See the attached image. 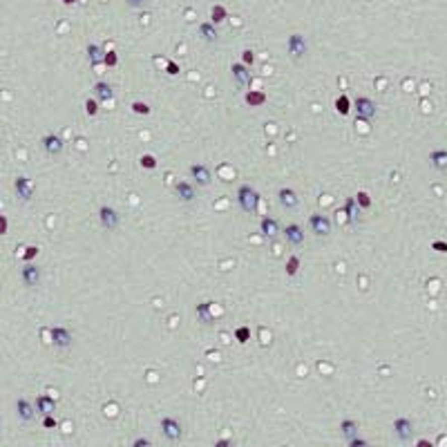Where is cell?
I'll return each mask as SVG.
<instances>
[{
	"label": "cell",
	"mask_w": 447,
	"mask_h": 447,
	"mask_svg": "<svg viewBox=\"0 0 447 447\" xmlns=\"http://www.w3.org/2000/svg\"><path fill=\"white\" fill-rule=\"evenodd\" d=\"M226 16H228L226 7H221V5H215V7H212V12H210V23H212V25H219V23H224V20H226Z\"/></svg>",
	"instance_id": "obj_27"
},
{
	"label": "cell",
	"mask_w": 447,
	"mask_h": 447,
	"mask_svg": "<svg viewBox=\"0 0 447 447\" xmlns=\"http://www.w3.org/2000/svg\"><path fill=\"white\" fill-rule=\"evenodd\" d=\"M161 431H163V436L168 440H173V443H177V440H181V436H184V429H181L179 420L177 418H170V416H163L159 423Z\"/></svg>",
	"instance_id": "obj_3"
},
{
	"label": "cell",
	"mask_w": 447,
	"mask_h": 447,
	"mask_svg": "<svg viewBox=\"0 0 447 447\" xmlns=\"http://www.w3.org/2000/svg\"><path fill=\"white\" fill-rule=\"evenodd\" d=\"M231 72H233V79L237 81V85H248L251 83V72H248V65H244V63H233V67H231Z\"/></svg>",
	"instance_id": "obj_16"
},
{
	"label": "cell",
	"mask_w": 447,
	"mask_h": 447,
	"mask_svg": "<svg viewBox=\"0 0 447 447\" xmlns=\"http://www.w3.org/2000/svg\"><path fill=\"white\" fill-rule=\"evenodd\" d=\"M61 3H65V5H74L76 0H61Z\"/></svg>",
	"instance_id": "obj_45"
},
{
	"label": "cell",
	"mask_w": 447,
	"mask_h": 447,
	"mask_svg": "<svg viewBox=\"0 0 447 447\" xmlns=\"http://www.w3.org/2000/svg\"><path fill=\"white\" fill-rule=\"evenodd\" d=\"M98 221H101V226L105 231H114L121 224V217H119V212L112 206H101L98 208Z\"/></svg>",
	"instance_id": "obj_4"
},
{
	"label": "cell",
	"mask_w": 447,
	"mask_h": 447,
	"mask_svg": "<svg viewBox=\"0 0 447 447\" xmlns=\"http://www.w3.org/2000/svg\"><path fill=\"white\" fill-rule=\"evenodd\" d=\"M235 338H237V342L246 345V342L251 340V329H248V326H237V329H235Z\"/></svg>",
	"instance_id": "obj_30"
},
{
	"label": "cell",
	"mask_w": 447,
	"mask_h": 447,
	"mask_svg": "<svg viewBox=\"0 0 447 447\" xmlns=\"http://www.w3.org/2000/svg\"><path fill=\"white\" fill-rule=\"evenodd\" d=\"M284 237H287V242L291 244V246H302L304 244L302 226H298V224H289V226L284 228Z\"/></svg>",
	"instance_id": "obj_12"
},
{
	"label": "cell",
	"mask_w": 447,
	"mask_h": 447,
	"mask_svg": "<svg viewBox=\"0 0 447 447\" xmlns=\"http://www.w3.org/2000/svg\"><path fill=\"white\" fill-rule=\"evenodd\" d=\"M20 277H23L25 287H38L40 284V268L36 266V264H27V266L20 271Z\"/></svg>",
	"instance_id": "obj_11"
},
{
	"label": "cell",
	"mask_w": 447,
	"mask_h": 447,
	"mask_svg": "<svg viewBox=\"0 0 447 447\" xmlns=\"http://www.w3.org/2000/svg\"><path fill=\"white\" fill-rule=\"evenodd\" d=\"M429 163H431V168L445 173L447 170V150H434V152H429Z\"/></svg>",
	"instance_id": "obj_19"
},
{
	"label": "cell",
	"mask_w": 447,
	"mask_h": 447,
	"mask_svg": "<svg viewBox=\"0 0 447 447\" xmlns=\"http://www.w3.org/2000/svg\"><path fill=\"white\" fill-rule=\"evenodd\" d=\"M345 212H347V219H349L351 224L360 221V206H358L356 197H349V199L345 201Z\"/></svg>",
	"instance_id": "obj_20"
},
{
	"label": "cell",
	"mask_w": 447,
	"mask_h": 447,
	"mask_svg": "<svg viewBox=\"0 0 447 447\" xmlns=\"http://www.w3.org/2000/svg\"><path fill=\"white\" fill-rule=\"evenodd\" d=\"M394 434L398 436V440L407 443L414 436V423L409 418H405V416H398V418L394 420Z\"/></svg>",
	"instance_id": "obj_5"
},
{
	"label": "cell",
	"mask_w": 447,
	"mask_h": 447,
	"mask_svg": "<svg viewBox=\"0 0 447 447\" xmlns=\"http://www.w3.org/2000/svg\"><path fill=\"white\" fill-rule=\"evenodd\" d=\"M259 231H262V235L266 237V240H273V237L280 233V226H277V221H275L273 217H262Z\"/></svg>",
	"instance_id": "obj_18"
},
{
	"label": "cell",
	"mask_w": 447,
	"mask_h": 447,
	"mask_svg": "<svg viewBox=\"0 0 447 447\" xmlns=\"http://www.w3.org/2000/svg\"><path fill=\"white\" fill-rule=\"evenodd\" d=\"M298 268H300V259H298V255H291L289 257V262H287V273L293 277L295 273H298Z\"/></svg>",
	"instance_id": "obj_32"
},
{
	"label": "cell",
	"mask_w": 447,
	"mask_h": 447,
	"mask_svg": "<svg viewBox=\"0 0 447 447\" xmlns=\"http://www.w3.org/2000/svg\"><path fill=\"white\" fill-rule=\"evenodd\" d=\"M126 3H128V7H132V9H141V7H145L148 0H126Z\"/></svg>",
	"instance_id": "obj_37"
},
{
	"label": "cell",
	"mask_w": 447,
	"mask_h": 447,
	"mask_svg": "<svg viewBox=\"0 0 447 447\" xmlns=\"http://www.w3.org/2000/svg\"><path fill=\"white\" fill-rule=\"evenodd\" d=\"M431 248L438 251V253H447V244L445 242H434V244H431Z\"/></svg>",
	"instance_id": "obj_40"
},
{
	"label": "cell",
	"mask_w": 447,
	"mask_h": 447,
	"mask_svg": "<svg viewBox=\"0 0 447 447\" xmlns=\"http://www.w3.org/2000/svg\"><path fill=\"white\" fill-rule=\"evenodd\" d=\"M356 201H358V206H360V208H371V197H369L367 192H358Z\"/></svg>",
	"instance_id": "obj_34"
},
{
	"label": "cell",
	"mask_w": 447,
	"mask_h": 447,
	"mask_svg": "<svg viewBox=\"0 0 447 447\" xmlns=\"http://www.w3.org/2000/svg\"><path fill=\"white\" fill-rule=\"evenodd\" d=\"M85 112L90 114V117H94V114L98 112V101H96V98H87V101H85Z\"/></svg>",
	"instance_id": "obj_35"
},
{
	"label": "cell",
	"mask_w": 447,
	"mask_h": 447,
	"mask_svg": "<svg viewBox=\"0 0 447 447\" xmlns=\"http://www.w3.org/2000/svg\"><path fill=\"white\" fill-rule=\"evenodd\" d=\"M242 63H246V65L253 63V51H251V49H246V51L242 54Z\"/></svg>",
	"instance_id": "obj_41"
},
{
	"label": "cell",
	"mask_w": 447,
	"mask_h": 447,
	"mask_svg": "<svg viewBox=\"0 0 447 447\" xmlns=\"http://www.w3.org/2000/svg\"><path fill=\"white\" fill-rule=\"evenodd\" d=\"M103 63H105L107 67H114L119 63V54L117 51H105V54H103Z\"/></svg>",
	"instance_id": "obj_33"
},
{
	"label": "cell",
	"mask_w": 447,
	"mask_h": 447,
	"mask_svg": "<svg viewBox=\"0 0 447 447\" xmlns=\"http://www.w3.org/2000/svg\"><path fill=\"white\" fill-rule=\"evenodd\" d=\"M36 255H38V248H36V246H29L27 253H25V259H32V257H36Z\"/></svg>",
	"instance_id": "obj_43"
},
{
	"label": "cell",
	"mask_w": 447,
	"mask_h": 447,
	"mask_svg": "<svg viewBox=\"0 0 447 447\" xmlns=\"http://www.w3.org/2000/svg\"><path fill=\"white\" fill-rule=\"evenodd\" d=\"M195 315H197V320L199 322H204V324H210L212 320V313H210V304L208 302H201V304H197L195 306Z\"/></svg>",
	"instance_id": "obj_23"
},
{
	"label": "cell",
	"mask_w": 447,
	"mask_h": 447,
	"mask_svg": "<svg viewBox=\"0 0 447 447\" xmlns=\"http://www.w3.org/2000/svg\"><path fill=\"white\" fill-rule=\"evenodd\" d=\"M353 110H356V114H358L360 121H371V119L376 117V112H378V105H376V101H371V98L358 96L356 101H353Z\"/></svg>",
	"instance_id": "obj_2"
},
{
	"label": "cell",
	"mask_w": 447,
	"mask_h": 447,
	"mask_svg": "<svg viewBox=\"0 0 447 447\" xmlns=\"http://www.w3.org/2000/svg\"><path fill=\"white\" fill-rule=\"evenodd\" d=\"M175 192L181 201H192L195 199V186L190 181H177L175 184Z\"/></svg>",
	"instance_id": "obj_17"
},
{
	"label": "cell",
	"mask_w": 447,
	"mask_h": 447,
	"mask_svg": "<svg viewBox=\"0 0 447 447\" xmlns=\"http://www.w3.org/2000/svg\"><path fill=\"white\" fill-rule=\"evenodd\" d=\"M34 407H36V412L43 414V416H45V414H51V412L56 409V400L49 398V396H38V398H36V405H34Z\"/></svg>",
	"instance_id": "obj_21"
},
{
	"label": "cell",
	"mask_w": 447,
	"mask_h": 447,
	"mask_svg": "<svg viewBox=\"0 0 447 447\" xmlns=\"http://www.w3.org/2000/svg\"><path fill=\"white\" fill-rule=\"evenodd\" d=\"M336 110L340 112V114H349V110H351V101H349V96H338V101H336Z\"/></svg>",
	"instance_id": "obj_29"
},
{
	"label": "cell",
	"mask_w": 447,
	"mask_h": 447,
	"mask_svg": "<svg viewBox=\"0 0 447 447\" xmlns=\"http://www.w3.org/2000/svg\"><path fill=\"white\" fill-rule=\"evenodd\" d=\"M190 177L195 179L197 186H208V184L212 181L210 168H208V165H204V163H192V165H190Z\"/></svg>",
	"instance_id": "obj_9"
},
{
	"label": "cell",
	"mask_w": 447,
	"mask_h": 447,
	"mask_svg": "<svg viewBox=\"0 0 447 447\" xmlns=\"http://www.w3.org/2000/svg\"><path fill=\"white\" fill-rule=\"evenodd\" d=\"M165 72H168L170 76H177V74H179V65H177V63H173V61H170V63H168V67H165Z\"/></svg>",
	"instance_id": "obj_38"
},
{
	"label": "cell",
	"mask_w": 447,
	"mask_h": 447,
	"mask_svg": "<svg viewBox=\"0 0 447 447\" xmlns=\"http://www.w3.org/2000/svg\"><path fill=\"white\" fill-rule=\"evenodd\" d=\"M309 224L318 237H326L331 233V219L326 215H318V212H315V215L309 217Z\"/></svg>",
	"instance_id": "obj_8"
},
{
	"label": "cell",
	"mask_w": 447,
	"mask_h": 447,
	"mask_svg": "<svg viewBox=\"0 0 447 447\" xmlns=\"http://www.w3.org/2000/svg\"><path fill=\"white\" fill-rule=\"evenodd\" d=\"M16 412H18V418L23 420V423H29L36 414V407L29 403L27 398H18L16 400Z\"/></svg>",
	"instance_id": "obj_14"
},
{
	"label": "cell",
	"mask_w": 447,
	"mask_h": 447,
	"mask_svg": "<svg viewBox=\"0 0 447 447\" xmlns=\"http://www.w3.org/2000/svg\"><path fill=\"white\" fill-rule=\"evenodd\" d=\"M139 165L145 170H152V168H157V159H154L152 154H143V157L139 159Z\"/></svg>",
	"instance_id": "obj_31"
},
{
	"label": "cell",
	"mask_w": 447,
	"mask_h": 447,
	"mask_svg": "<svg viewBox=\"0 0 447 447\" xmlns=\"http://www.w3.org/2000/svg\"><path fill=\"white\" fill-rule=\"evenodd\" d=\"M43 425H45V427H49V429L56 427V420L51 418V414H45V416H43Z\"/></svg>",
	"instance_id": "obj_39"
},
{
	"label": "cell",
	"mask_w": 447,
	"mask_h": 447,
	"mask_svg": "<svg viewBox=\"0 0 447 447\" xmlns=\"http://www.w3.org/2000/svg\"><path fill=\"white\" fill-rule=\"evenodd\" d=\"M237 204H240V208L244 212H251L253 215V212L257 210V204H259L257 190L248 184H242L240 188H237Z\"/></svg>",
	"instance_id": "obj_1"
},
{
	"label": "cell",
	"mask_w": 447,
	"mask_h": 447,
	"mask_svg": "<svg viewBox=\"0 0 447 447\" xmlns=\"http://www.w3.org/2000/svg\"><path fill=\"white\" fill-rule=\"evenodd\" d=\"M277 199H280V204H282L284 208H289V210L300 204V197H298V192H295L293 188H280Z\"/></svg>",
	"instance_id": "obj_15"
},
{
	"label": "cell",
	"mask_w": 447,
	"mask_h": 447,
	"mask_svg": "<svg viewBox=\"0 0 447 447\" xmlns=\"http://www.w3.org/2000/svg\"><path fill=\"white\" fill-rule=\"evenodd\" d=\"M14 192L18 195L20 201H29L34 197V184L32 179H27V177H16V181H14Z\"/></svg>",
	"instance_id": "obj_6"
},
{
	"label": "cell",
	"mask_w": 447,
	"mask_h": 447,
	"mask_svg": "<svg viewBox=\"0 0 447 447\" xmlns=\"http://www.w3.org/2000/svg\"><path fill=\"white\" fill-rule=\"evenodd\" d=\"M94 94H96L98 101L103 103V101H110V98L114 96V92H112V87L107 85L105 81H98L96 85H94Z\"/></svg>",
	"instance_id": "obj_24"
},
{
	"label": "cell",
	"mask_w": 447,
	"mask_h": 447,
	"mask_svg": "<svg viewBox=\"0 0 447 447\" xmlns=\"http://www.w3.org/2000/svg\"><path fill=\"white\" fill-rule=\"evenodd\" d=\"M340 429H342V436L349 440V438H353V436H356L358 423H356V420H351V418H345V420L340 423Z\"/></svg>",
	"instance_id": "obj_26"
},
{
	"label": "cell",
	"mask_w": 447,
	"mask_h": 447,
	"mask_svg": "<svg viewBox=\"0 0 447 447\" xmlns=\"http://www.w3.org/2000/svg\"><path fill=\"white\" fill-rule=\"evenodd\" d=\"M85 54H87V59H90L92 65H101V63H103V51H101V47H98V45L90 43V45L85 47Z\"/></svg>",
	"instance_id": "obj_25"
},
{
	"label": "cell",
	"mask_w": 447,
	"mask_h": 447,
	"mask_svg": "<svg viewBox=\"0 0 447 447\" xmlns=\"http://www.w3.org/2000/svg\"><path fill=\"white\" fill-rule=\"evenodd\" d=\"M244 98H246V103H248V105H251V107L262 105V103L266 101V96H264L262 92H246V96H244Z\"/></svg>",
	"instance_id": "obj_28"
},
{
	"label": "cell",
	"mask_w": 447,
	"mask_h": 447,
	"mask_svg": "<svg viewBox=\"0 0 447 447\" xmlns=\"http://www.w3.org/2000/svg\"><path fill=\"white\" fill-rule=\"evenodd\" d=\"M43 148L47 154H61L65 148V141L59 134H47V137H43Z\"/></svg>",
	"instance_id": "obj_13"
},
{
	"label": "cell",
	"mask_w": 447,
	"mask_h": 447,
	"mask_svg": "<svg viewBox=\"0 0 447 447\" xmlns=\"http://www.w3.org/2000/svg\"><path fill=\"white\" fill-rule=\"evenodd\" d=\"M132 110H134V114H143V117H148V114H150V107L145 105V103H141V101L132 103Z\"/></svg>",
	"instance_id": "obj_36"
},
{
	"label": "cell",
	"mask_w": 447,
	"mask_h": 447,
	"mask_svg": "<svg viewBox=\"0 0 447 447\" xmlns=\"http://www.w3.org/2000/svg\"><path fill=\"white\" fill-rule=\"evenodd\" d=\"M287 49L293 59H302L306 54V38L302 34H291L287 40Z\"/></svg>",
	"instance_id": "obj_7"
},
{
	"label": "cell",
	"mask_w": 447,
	"mask_h": 447,
	"mask_svg": "<svg viewBox=\"0 0 447 447\" xmlns=\"http://www.w3.org/2000/svg\"><path fill=\"white\" fill-rule=\"evenodd\" d=\"M7 226H9V224H7V217L0 215V235H5V233H7Z\"/></svg>",
	"instance_id": "obj_42"
},
{
	"label": "cell",
	"mask_w": 447,
	"mask_h": 447,
	"mask_svg": "<svg viewBox=\"0 0 447 447\" xmlns=\"http://www.w3.org/2000/svg\"><path fill=\"white\" fill-rule=\"evenodd\" d=\"M148 443H150V440H145V438H139V440H137V443H134V445H148Z\"/></svg>",
	"instance_id": "obj_44"
},
{
	"label": "cell",
	"mask_w": 447,
	"mask_h": 447,
	"mask_svg": "<svg viewBox=\"0 0 447 447\" xmlns=\"http://www.w3.org/2000/svg\"><path fill=\"white\" fill-rule=\"evenodd\" d=\"M199 36L206 40V43H217V38H219V34H217V29H215L212 23H201L199 25Z\"/></svg>",
	"instance_id": "obj_22"
},
{
	"label": "cell",
	"mask_w": 447,
	"mask_h": 447,
	"mask_svg": "<svg viewBox=\"0 0 447 447\" xmlns=\"http://www.w3.org/2000/svg\"><path fill=\"white\" fill-rule=\"evenodd\" d=\"M49 336H51V342H54L59 349H65V347L72 345V331L65 329V326H54Z\"/></svg>",
	"instance_id": "obj_10"
}]
</instances>
